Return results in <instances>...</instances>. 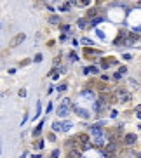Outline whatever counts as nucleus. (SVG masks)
<instances>
[{"mask_svg":"<svg viewBox=\"0 0 141 158\" xmlns=\"http://www.w3.org/2000/svg\"><path fill=\"white\" fill-rule=\"evenodd\" d=\"M103 123H96L91 127V132H92V139H94V144L96 146H103V139H105V132H103Z\"/></svg>","mask_w":141,"mask_h":158,"instance_id":"1","label":"nucleus"},{"mask_svg":"<svg viewBox=\"0 0 141 158\" xmlns=\"http://www.w3.org/2000/svg\"><path fill=\"white\" fill-rule=\"evenodd\" d=\"M25 38H26V35H25V33H18V35L11 40V47H18L21 42H25Z\"/></svg>","mask_w":141,"mask_h":158,"instance_id":"2","label":"nucleus"},{"mask_svg":"<svg viewBox=\"0 0 141 158\" xmlns=\"http://www.w3.org/2000/svg\"><path fill=\"white\" fill-rule=\"evenodd\" d=\"M70 101H64L63 104H61V106H59V109H58V115L59 116H66V115H68V106H70Z\"/></svg>","mask_w":141,"mask_h":158,"instance_id":"3","label":"nucleus"},{"mask_svg":"<svg viewBox=\"0 0 141 158\" xmlns=\"http://www.w3.org/2000/svg\"><path fill=\"white\" fill-rule=\"evenodd\" d=\"M105 108H106V101H103L101 97H99V99H98V101L94 103V109L98 111V113H101V111L105 109Z\"/></svg>","mask_w":141,"mask_h":158,"instance_id":"4","label":"nucleus"},{"mask_svg":"<svg viewBox=\"0 0 141 158\" xmlns=\"http://www.w3.org/2000/svg\"><path fill=\"white\" fill-rule=\"evenodd\" d=\"M124 142H125L127 146L134 144V142H136V135H134V134H127V135H125V139H124Z\"/></svg>","mask_w":141,"mask_h":158,"instance_id":"5","label":"nucleus"},{"mask_svg":"<svg viewBox=\"0 0 141 158\" xmlns=\"http://www.w3.org/2000/svg\"><path fill=\"white\" fill-rule=\"evenodd\" d=\"M77 139H78L80 144H85V142H89V135H87V134H84V132H80V134L77 135Z\"/></svg>","mask_w":141,"mask_h":158,"instance_id":"6","label":"nucleus"},{"mask_svg":"<svg viewBox=\"0 0 141 158\" xmlns=\"http://www.w3.org/2000/svg\"><path fill=\"white\" fill-rule=\"evenodd\" d=\"M115 151H117V144H115V142H110V144H106L105 153H115Z\"/></svg>","mask_w":141,"mask_h":158,"instance_id":"7","label":"nucleus"},{"mask_svg":"<svg viewBox=\"0 0 141 158\" xmlns=\"http://www.w3.org/2000/svg\"><path fill=\"white\" fill-rule=\"evenodd\" d=\"M66 158H82V155H80L78 149H71V151L66 155Z\"/></svg>","mask_w":141,"mask_h":158,"instance_id":"8","label":"nucleus"},{"mask_svg":"<svg viewBox=\"0 0 141 158\" xmlns=\"http://www.w3.org/2000/svg\"><path fill=\"white\" fill-rule=\"evenodd\" d=\"M75 113H77V115H80L82 118H89V113L85 109H82V108H75Z\"/></svg>","mask_w":141,"mask_h":158,"instance_id":"9","label":"nucleus"},{"mask_svg":"<svg viewBox=\"0 0 141 158\" xmlns=\"http://www.w3.org/2000/svg\"><path fill=\"white\" fill-rule=\"evenodd\" d=\"M70 129H71V123H70V122H64V123H61V130H63V132H68Z\"/></svg>","mask_w":141,"mask_h":158,"instance_id":"10","label":"nucleus"},{"mask_svg":"<svg viewBox=\"0 0 141 158\" xmlns=\"http://www.w3.org/2000/svg\"><path fill=\"white\" fill-rule=\"evenodd\" d=\"M59 21H61V19H59V16H51V18H49V23H51V24H59Z\"/></svg>","mask_w":141,"mask_h":158,"instance_id":"11","label":"nucleus"},{"mask_svg":"<svg viewBox=\"0 0 141 158\" xmlns=\"http://www.w3.org/2000/svg\"><path fill=\"white\" fill-rule=\"evenodd\" d=\"M84 73H98V68H96V66H89V68L84 70Z\"/></svg>","mask_w":141,"mask_h":158,"instance_id":"12","label":"nucleus"},{"mask_svg":"<svg viewBox=\"0 0 141 158\" xmlns=\"http://www.w3.org/2000/svg\"><path fill=\"white\" fill-rule=\"evenodd\" d=\"M87 18H89V19H94V18H96V9H89V11H87Z\"/></svg>","mask_w":141,"mask_h":158,"instance_id":"13","label":"nucleus"},{"mask_svg":"<svg viewBox=\"0 0 141 158\" xmlns=\"http://www.w3.org/2000/svg\"><path fill=\"white\" fill-rule=\"evenodd\" d=\"M127 42H129V45H132V43H134V42H138V35H131Z\"/></svg>","mask_w":141,"mask_h":158,"instance_id":"14","label":"nucleus"},{"mask_svg":"<svg viewBox=\"0 0 141 158\" xmlns=\"http://www.w3.org/2000/svg\"><path fill=\"white\" fill-rule=\"evenodd\" d=\"M101 21H105V18H94V19L91 21V24L94 26V24H98V23H101Z\"/></svg>","mask_w":141,"mask_h":158,"instance_id":"15","label":"nucleus"},{"mask_svg":"<svg viewBox=\"0 0 141 158\" xmlns=\"http://www.w3.org/2000/svg\"><path fill=\"white\" fill-rule=\"evenodd\" d=\"M82 96H85L87 99H94V96H92L91 92H89V90H84V92H82Z\"/></svg>","mask_w":141,"mask_h":158,"instance_id":"16","label":"nucleus"},{"mask_svg":"<svg viewBox=\"0 0 141 158\" xmlns=\"http://www.w3.org/2000/svg\"><path fill=\"white\" fill-rule=\"evenodd\" d=\"M129 97H131L129 94H124V96L120 97V103H127V101H129Z\"/></svg>","mask_w":141,"mask_h":158,"instance_id":"17","label":"nucleus"},{"mask_svg":"<svg viewBox=\"0 0 141 158\" xmlns=\"http://www.w3.org/2000/svg\"><path fill=\"white\" fill-rule=\"evenodd\" d=\"M52 129H54V130H61V123H59V122H54V123H52Z\"/></svg>","mask_w":141,"mask_h":158,"instance_id":"18","label":"nucleus"},{"mask_svg":"<svg viewBox=\"0 0 141 158\" xmlns=\"http://www.w3.org/2000/svg\"><path fill=\"white\" fill-rule=\"evenodd\" d=\"M77 24H78L80 28H85V19H78V21H77Z\"/></svg>","mask_w":141,"mask_h":158,"instance_id":"19","label":"nucleus"},{"mask_svg":"<svg viewBox=\"0 0 141 158\" xmlns=\"http://www.w3.org/2000/svg\"><path fill=\"white\" fill-rule=\"evenodd\" d=\"M33 61H35V63H40V61H42V56H40V54H37V56H35V59H33Z\"/></svg>","mask_w":141,"mask_h":158,"instance_id":"20","label":"nucleus"},{"mask_svg":"<svg viewBox=\"0 0 141 158\" xmlns=\"http://www.w3.org/2000/svg\"><path fill=\"white\" fill-rule=\"evenodd\" d=\"M47 139H51V142H54V141H56V135H54V134H49Z\"/></svg>","mask_w":141,"mask_h":158,"instance_id":"21","label":"nucleus"},{"mask_svg":"<svg viewBox=\"0 0 141 158\" xmlns=\"http://www.w3.org/2000/svg\"><path fill=\"white\" fill-rule=\"evenodd\" d=\"M70 9V4H64V5H61V11H68Z\"/></svg>","mask_w":141,"mask_h":158,"instance_id":"22","label":"nucleus"},{"mask_svg":"<svg viewBox=\"0 0 141 158\" xmlns=\"http://www.w3.org/2000/svg\"><path fill=\"white\" fill-rule=\"evenodd\" d=\"M59 30H61V31H68V30H70V26H68V24H64V26H61Z\"/></svg>","mask_w":141,"mask_h":158,"instance_id":"23","label":"nucleus"},{"mask_svg":"<svg viewBox=\"0 0 141 158\" xmlns=\"http://www.w3.org/2000/svg\"><path fill=\"white\" fill-rule=\"evenodd\" d=\"M19 96H21V97H25V96H26V90H25V89H21V90H19Z\"/></svg>","mask_w":141,"mask_h":158,"instance_id":"24","label":"nucleus"},{"mask_svg":"<svg viewBox=\"0 0 141 158\" xmlns=\"http://www.w3.org/2000/svg\"><path fill=\"white\" fill-rule=\"evenodd\" d=\"M51 158H59V151H52V156Z\"/></svg>","mask_w":141,"mask_h":158,"instance_id":"25","label":"nucleus"},{"mask_svg":"<svg viewBox=\"0 0 141 158\" xmlns=\"http://www.w3.org/2000/svg\"><path fill=\"white\" fill-rule=\"evenodd\" d=\"M98 89H99V90H105V89H106V85H105V84H99V85H98Z\"/></svg>","mask_w":141,"mask_h":158,"instance_id":"26","label":"nucleus"},{"mask_svg":"<svg viewBox=\"0 0 141 158\" xmlns=\"http://www.w3.org/2000/svg\"><path fill=\"white\" fill-rule=\"evenodd\" d=\"M96 33H98V36H99V38H105V35H103V31H99V30H98Z\"/></svg>","mask_w":141,"mask_h":158,"instance_id":"27","label":"nucleus"},{"mask_svg":"<svg viewBox=\"0 0 141 158\" xmlns=\"http://www.w3.org/2000/svg\"><path fill=\"white\" fill-rule=\"evenodd\" d=\"M80 4L82 5H89V0H80Z\"/></svg>","mask_w":141,"mask_h":158,"instance_id":"28","label":"nucleus"},{"mask_svg":"<svg viewBox=\"0 0 141 158\" xmlns=\"http://www.w3.org/2000/svg\"><path fill=\"white\" fill-rule=\"evenodd\" d=\"M136 7H139V9H141V2H138V4H136Z\"/></svg>","mask_w":141,"mask_h":158,"instance_id":"29","label":"nucleus"},{"mask_svg":"<svg viewBox=\"0 0 141 158\" xmlns=\"http://www.w3.org/2000/svg\"><path fill=\"white\" fill-rule=\"evenodd\" d=\"M138 116H139V118H141V111H139V113H138Z\"/></svg>","mask_w":141,"mask_h":158,"instance_id":"30","label":"nucleus"}]
</instances>
